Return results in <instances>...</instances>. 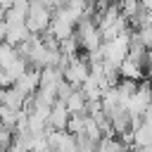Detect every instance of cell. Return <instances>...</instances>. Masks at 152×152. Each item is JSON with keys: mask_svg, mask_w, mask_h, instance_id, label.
Listing matches in <instances>:
<instances>
[{"mask_svg": "<svg viewBox=\"0 0 152 152\" xmlns=\"http://www.w3.org/2000/svg\"><path fill=\"white\" fill-rule=\"evenodd\" d=\"M62 76H64V81H66L69 86L81 88V83L90 76V64H88V59L81 57V55L66 59V62L62 64Z\"/></svg>", "mask_w": 152, "mask_h": 152, "instance_id": "3", "label": "cell"}, {"mask_svg": "<svg viewBox=\"0 0 152 152\" xmlns=\"http://www.w3.org/2000/svg\"><path fill=\"white\" fill-rule=\"evenodd\" d=\"M5 31H7V24L0 19V43H5Z\"/></svg>", "mask_w": 152, "mask_h": 152, "instance_id": "12", "label": "cell"}, {"mask_svg": "<svg viewBox=\"0 0 152 152\" xmlns=\"http://www.w3.org/2000/svg\"><path fill=\"white\" fill-rule=\"evenodd\" d=\"M0 104H5V107H10V109L21 112V109H24V104H26V95H21L14 86H10V88H0Z\"/></svg>", "mask_w": 152, "mask_h": 152, "instance_id": "8", "label": "cell"}, {"mask_svg": "<svg viewBox=\"0 0 152 152\" xmlns=\"http://www.w3.org/2000/svg\"><path fill=\"white\" fill-rule=\"evenodd\" d=\"M74 36H76V43H78V48H81L86 55H90V52L100 50V45H102V38H100V31H97V24L93 21V17H86V19H81V21L76 24V31H74Z\"/></svg>", "mask_w": 152, "mask_h": 152, "instance_id": "1", "label": "cell"}, {"mask_svg": "<svg viewBox=\"0 0 152 152\" xmlns=\"http://www.w3.org/2000/svg\"><path fill=\"white\" fill-rule=\"evenodd\" d=\"M12 142H14V131L0 124V152H7Z\"/></svg>", "mask_w": 152, "mask_h": 152, "instance_id": "11", "label": "cell"}, {"mask_svg": "<svg viewBox=\"0 0 152 152\" xmlns=\"http://www.w3.org/2000/svg\"><path fill=\"white\" fill-rule=\"evenodd\" d=\"M116 76L119 78H126V81H142L145 78V66H140L138 62L133 59H124L119 66H116Z\"/></svg>", "mask_w": 152, "mask_h": 152, "instance_id": "7", "label": "cell"}, {"mask_svg": "<svg viewBox=\"0 0 152 152\" xmlns=\"http://www.w3.org/2000/svg\"><path fill=\"white\" fill-rule=\"evenodd\" d=\"M147 66H152V45L147 48Z\"/></svg>", "mask_w": 152, "mask_h": 152, "instance_id": "14", "label": "cell"}, {"mask_svg": "<svg viewBox=\"0 0 152 152\" xmlns=\"http://www.w3.org/2000/svg\"><path fill=\"white\" fill-rule=\"evenodd\" d=\"M135 152H152V145H145V147H135Z\"/></svg>", "mask_w": 152, "mask_h": 152, "instance_id": "13", "label": "cell"}, {"mask_svg": "<svg viewBox=\"0 0 152 152\" xmlns=\"http://www.w3.org/2000/svg\"><path fill=\"white\" fill-rule=\"evenodd\" d=\"M116 10H119V14H121L128 24H133V21L140 17L142 5H140V0H116Z\"/></svg>", "mask_w": 152, "mask_h": 152, "instance_id": "9", "label": "cell"}, {"mask_svg": "<svg viewBox=\"0 0 152 152\" xmlns=\"http://www.w3.org/2000/svg\"><path fill=\"white\" fill-rule=\"evenodd\" d=\"M28 152H38V150H28Z\"/></svg>", "mask_w": 152, "mask_h": 152, "instance_id": "15", "label": "cell"}, {"mask_svg": "<svg viewBox=\"0 0 152 152\" xmlns=\"http://www.w3.org/2000/svg\"><path fill=\"white\" fill-rule=\"evenodd\" d=\"M64 107H66L69 114H88V100L83 97V93L78 88L71 90V95L64 100Z\"/></svg>", "mask_w": 152, "mask_h": 152, "instance_id": "10", "label": "cell"}, {"mask_svg": "<svg viewBox=\"0 0 152 152\" xmlns=\"http://www.w3.org/2000/svg\"><path fill=\"white\" fill-rule=\"evenodd\" d=\"M31 36H33V33L28 31L26 21H19V24H7V31H5V43H10V45L19 48V45H21V43H26Z\"/></svg>", "mask_w": 152, "mask_h": 152, "instance_id": "5", "label": "cell"}, {"mask_svg": "<svg viewBox=\"0 0 152 152\" xmlns=\"http://www.w3.org/2000/svg\"><path fill=\"white\" fill-rule=\"evenodd\" d=\"M50 19H52V10H48L45 5H40L38 0H31L28 5V14H26V26L33 36H43L50 26Z\"/></svg>", "mask_w": 152, "mask_h": 152, "instance_id": "2", "label": "cell"}, {"mask_svg": "<svg viewBox=\"0 0 152 152\" xmlns=\"http://www.w3.org/2000/svg\"><path fill=\"white\" fill-rule=\"evenodd\" d=\"M69 112H66V107H64V102H55L52 107H50V116H48V128H52V131H66V121H69Z\"/></svg>", "mask_w": 152, "mask_h": 152, "instance_id": "6", "label": "cell"}, {"mask_svg": "<svg viewBox=\"0 0 152 152\" xmlns=\"http://www.w3.org/2000/svg\"><path fill=\"white\" fill-rule=\"evenodd\" d=\"M38 81H40V69H33V66H28L12 86L21 93V95H26V97H31V95H36V90H38Z\"/></svg>", "mask_w": 152, "mask_h": 152, "instance_id": "4", "label": "cell"}]
</instances>
